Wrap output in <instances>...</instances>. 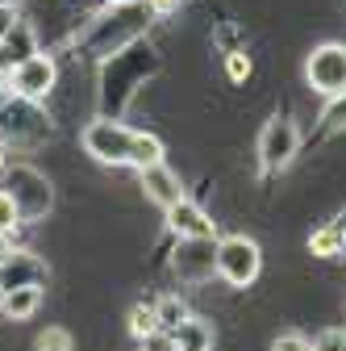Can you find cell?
<instances>
[{"label":"cell","mask_w":346,"mask_h":351,"mask_svg":"<svg viewBox=\"0 0 346 351\" xmlns=\"http://www.w3.org/2000/svg\"><path fill=\"white\" fill-rule=\"evenodd\" d=\"M21 285H46V259H38L34 251H5L0 255V293L21 289Z\"/></svg>","instance_id":"cell-11"},{"label":"cell","mask_w":346,"mask_h":351,"mask_svg":"<svg viewBox=\"0 0 346 351\" xmlns=\"http://www.w3.org/2000/svg\"><path fill=\"white\" fill-rule=\"evenodd\" d=\"M305 80L325 101L346 97V47L342 42H321V47H313V55L305 59Z\"/></svg>","instance_id":"cell-7"},{"label":"cell","mask_w":346,"mask_h":351,"mask_svg":"<svg viewBox=\"0 0 346 351\" xmlns=\"http://www.w3.org/2000/svg\"><path fill=\"white\" fill-rule=\"evenodd\" d=\"M29 55H38V42H34V29L21 21L5 42H0V67L13 71V67H17V63H25Z\"/></svg>","instance_id":"cell-15"},{"label":"cell","mask_w":346,"mask_h":351,"mask_svg":"<svg viewBox=\"0 0 346 351\" xmlns=\"http://www.w3.org/2000/svg\"><path fill=\"white\" fill-rule=\"evenodd\" d=\"M155 314H159V326L163 330H176L184 318H192V310H188V301L180 297V293H171V297H163L159 305H155Z\"/></svg>","instance_id":"cell-18"},{"label":"cell","mask_w":346,"mask_h":351,"mask_svg":"<svg viewBox=\"0 0 346 351\" xmlns=\"http://www.w3.org/2000/svg\"><path fill=\"white\" fill-rule=\"evenodd\" d=\"M142 193H146V201H155L163 213L176 205V201H184V184H180V176L171 171L167 163H155V167L142 171Z\"/></svg>","instance_id":"cell-13"},{"label":"cell","mask_w":346,"mask_h":351,"mask_svg":"<svg viewBox=\"0 0 346 351\" xmlns=\"http://www.w3.org/2000/svg\"><path fill=\"white\" fill-rule=\"evenodd\" d=\"M138 343H142V351H176V339H171V330H163V326L150 330V335L138 339Z\"/></svg>","instance_id":"cell-24"},{"label":"cell","mask_w":346,"mask_h":351,"mask_svg":"<svg viewBox=\"0 0 346 351\" xmlns=\"http://www.w3.org/2000/svg\"><path fill=\"white\" fill-rule=\"evenodd\" d=\"M171 339H176V351H213V326L204 318H184Z\"/></svg>","instance_id":"cell-16"},{"label":"cell","mask_w":346,"mask_h":351,"mask_svg":"<svg viewBox=\"0 0 346 351\" xmlns=\"http://www.w3.org/2000/svg\"><path fill=\"white\" fill-rule=\"evenodd\" d=\"M159 71V51L142 47V42H134V47L117 51L113 59H105V71H101V117H117L129 109V101L138 97V88Z\"/></svg>","instance_id":"cell-2"},{"label":"cell","mask_w":346,"mask_h":351,"mask_svg":"<svg viewBox=\"0 0 346 351\" xmlns=\"http://www.w3.org/2000/svg\"><path fill=\"white\" fill-rule=\"evenodd\" d=\"M258 268H263V251H258L254 239H246V234L217 239V276H222L230 289L254 285V280H258Z\"/></svg>","instance_id":"cell-6"},{"label":"cell","mask_w":346,"mask_h":351,"mask_svg":"<svg viewBox=\"0 0 346 351\" xmlns=\"http://www.w3.org/2000/svg\"><path fill=\"white\" fill-rule=\"evenodd\" d=\"M38 351H75V339H71V330H63V326H46L38 335V343H34Z\"/></svg>","instance_id":"cell-21"},{"label":"cell","mask_w":346,"mask_h":351,"mask_svg":"<svg viewBox=\"0 0 346 351\" xmlns=\"http://www.w3.org/2000/svg\"><path fill=\"white\" fill-rule=\"evenodd\" d=\"M5 193L13 197L17 213H21V226L42 222L51 209H55V184L46 180V171H38L29 163H13L5 167Z\"/></svg>","instance_id":"cell-4"},{"label":"cell","mask_w":346,"mask_h":351,"mask_svg":"<svg viewBox=\"0 0 346 351\" xmlns=\"http://www.w3.org/2000/svg\"><path fill=\"white\" fill-rule=\"evenodd\" d=\"M167 226L176 230L180 239H217V226H213V217H209L200 205H192L188 197L167 209Z\"/></svg>","instance_id":"cell-12"},{"label":"cell","mask_w":346,"mask_h":351,"mask_svg":"<svg viewBox=\"0 0 346 351\" xmlns=\"http://www.w3.org/2000/svg\"><path fill=\"white\" fill-rule=\"evenodd\" d=\"M313 351H346V330H321Z\"/></svg>","instance_id":"cell-25"},{"label":"cell","mask_w":346,"mask_h":351,"mask_svg":"<svg viewBox=\"0 0 346 351\" xmlns=\"http://www.w3.org/2000/svg\"><path fill=\"white\" fill-rule=\"evenodd\" d=\"M271 351H313V343H309L305 335H280V339L271 343Z\"/></svg>","instance_id":"cell-26"},{"label":"cell","mask_w":346,"mask_h":351,"mask_svg":"<svg viewBox=\"0 0 346 351\" xmlns=\"http://www.w3.org/2000/svg\"><path fill=\"white\" fill-rule=\"evenodd\" d=\"M55 134L51 117L42 113V101H29V97H0V143L5 147H17V151H29L38 143H46Z\"/></svg>","instance_id":"cell-3"},{"label":"cell","mask_w":346,"mask_h":351,"mask_svg":"<svg viewBox=\"0 0 346 351\" xmlns=\"http://www.w3.org/2000/svg\"><path fill=\"white\" fill-rule=\"evenodd\" d=\"M309 251L313 255H321V259H330V255H342L346 251V230L334 222V226H321L313 239H309Z\"/></svg>","instance_id":"cell-17"},{"label":"cell","mask_w":346,"mask_h":351,"mask_svg":"<svg viewBox=\"0 0 346 351\" xmlns=\"http://www.w3.org/2000/svg\"><path fill=\"white\" fill-rule=\"evenodd\" d=\"M42 305V285H21V289H9L0 293V314H5L9 322H25L38 314Z\"/></svg>","instance_id":"cell-14"},{"label":"cell","mask_w":346,"mask_h":351,"mask_svg":"<svg viewBox=\"0 0 346 351\" xmlns=\"http://www.w3.org/2000/svg\"><path fill=\"white\" fill-rule=\"evenodd\" d=\"M155 163H163V143H159L155 134H138V143H134V159H129V167L146 171V167H155Z\"/></svg>","instance_id":"cell-19"},{"label":"cell","mask_w":346,"mask_h":351,"mask_svg":"<svg viewBox=\"0 0 346 351\" xmlns=\"http://www.w3.org/2000/svg\"><path fill=\"white\" fill-rule=\"evenodd\" d=\"M0 5H21V0H0Z\"/></svg>","instance_id":"cell-29"},{"label":"cell","mask_w":346,"mask_h":351,"mask_svg":"<svg viewBox=\"0 0 346 351\" xmlns=\"http://www.w3.org/2000/svg\"><path fill=\"white\" fill-rule=\"evenodd\" d=\"M5 167H9V155H5V143H0V176H5Z\"/></svg>","instance_id":"cell-28"},{"label":"cell","mask_w":346,"mask_h":351,"mask_svg":"<svg viewBox=\"0 0 346 351\" xmlns=\"http://www.w3.org/2000/svg\"><path fill=\"white\" fill-rule=\"evenodd\" d=\"M226 71H230L234 84H242V80H250V59H246L242 51H230V55H226Z\"/></svg>","instance_id":"cell-23"},{"label":"cell","mask_w":346,"mask_h":351,"mask_svg":"<svg viewBox=\"0 0 346 351\" xmlns=\"http://www.w3.org/2000/svg\"><path fill=\"white\" fill-rule=\"evenodd\" d=\"M150 330H159L155 305H134V310H129V335H134V339H146Z\"/></svg>","instance_id":"cell-20"},{"label":"cell","mask_w":346,"mask_h":351,"mask_svg":"<svg viewBox=\"0 0 346 351\" xmlns=\"http://www.w3.org/2000/svg\"><path fill=\"white\" fill-rule=\"evenodd\" d=\"M17 226H21V213H17L13 197H9V193H0V234H13Z\"/></svg>","instance_id":"cell-22"},{"label":"cell","mask_w":346,"mask_h":351,"mask_svg":"<svg viewBox=\"0 0 346 351\" xmlns=\"http://www.w3.org/2000/svg\"><path fill=\"white\" fill-rule=\"evenodd\" d=\"M171 272L184 285H204L217 272V239H180L171 255Z\"/></svg>","instance_id":"cell-9"},{"label":"cell","mask_w":346,"mask_h":351,"mask_svg":"<svg viewBox=\"0 0 346 351\" xmlns=\"http://www.w3.org/2000/svg\"><path fill=\"white\" fill-rule=\"evenodd\" d=\"M55 80H59L55 59L38 51V55H29L25 63H17V67L9 71V93L29 97V101H46V97H51V88H55Z\"/></svg>","instance_id":"cell-10"},{"label":"cell","mask_w":346,"mask_h":351,"mask_svg":"<svg viewBox=\"0 0 346 351\" xmlns=\"http://www.w3.org/2000/svg\"><path fill=\"white\" fill-rule=\"evenodd\" d=\"M21 25V13H17V5H0V42H5L13 29Z\"/></svg>","instance_id":"cell-27"},{"label":"cell","mask_w":346,"mask_h":351,"mask_svg":"<svg viewBox=\"0 0 346 351\" xmlns=\"http://www.w3.org/2000/svg\"><path fill=\"white\" fill-rule=\"evenodd\" d=\"M300 151V130L292 117H271L263 125V134H258V167L267 176L271 171H284Z\"/></svg>","instance_id":"cell-8"},{"label":"cell","mask_w":346,"mask_h":351,"mask_svg":"<svg viewBox=\"0 0 346 351\" xmlns=\"http://www.w3.org/2000/svg\"><path fill=\"white\" fill-rule=\"evenodd\" d=\"M338 226H342V230H346V217H342V222H338Z\"/></svg>","instance_id":"cell-30"},{"label":"cell","mask_w":346,"mask_h":351,"mask_svg":"<svg viewBox=\"0 0 346 351\" xmlns=\"http://www.w3.org/2000/svg\"><path fill=\"white\" fill-rule=\"evenodd\" d=\"M79 143H83V151H88L96 163H105V167H129V159H134V143H138V130L121 125L117 117H101L92 125H83Z\"/></svg>","instance_id":"cell-5"},{"label":"cell","mask_w":346,"mask_h":351,"mask_svg":"<svg viewBox=\"0 0 346 351\" xmlns=\"http://www.w3.org/2000/svg\"><path fill=\"white\" fill-rule=\"evenodd\" d=\"M159 17V9L150 0H113V9H105L92 29L79 38V47L88 59H113L117 51L142 42V34L150 29V21Z\"/></svg>","instance_id":"cell-1"}]
</instances>
